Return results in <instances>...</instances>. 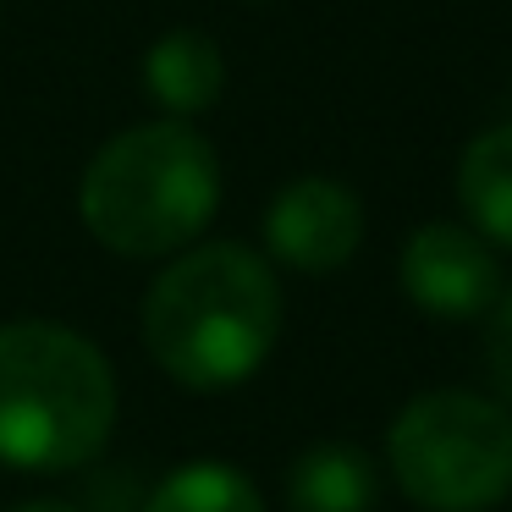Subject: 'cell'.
<instances>
[{"label": "cell", "instance_id": "9c48e42d", "mask_svg": "<svg viewBox=\"0 0 512 512\" xmlns=\"http://www.w3.org/2000/svg\"><path fill=\"white\" fill-rule=\"evenodd\" d=\"M457 199L485 243L512 248V127H490L463 149Z\"/></svg>", "mask_w": 512, "mask_h": 512}, {"label": "cell", "instance_id": "30bf717a", "mask_svg": "<svg viewBox=\"0 0 512 512\" xmlns=\"http://www.w3.org/2000/svg\"><path fill=\"white\" fill-rule=\"evenodd\" d=\"M144 512H265V501L232 463H182L155 485Z\"/></svg>", "mask_w": 512, "mask_h": 512}, {"label": "cell", "instance_id": "8992f818", "mask_svg": "<svg viewBox=\"0 0 512 512\" xmlns=\"http://www.w3.org/2000/svg\"><path fill=\"white\" fill-rule=\"evenodd\" d=\"M265 243L281 265L303 270V276L342 270L364 243V204L336 177H298L270 199Z\"/></svg>", "mask_w": 512, "mask_h": 512}, {"label": "cell", "instance_id": "3957f363", "mask_svg": "<svg viewBox=\"0 0 512 512\" xmlns=\"http://www.w3.org/2000/svg\"><path fill=\"white\" fill-rule=\"evenodd\" d=\"M116 424V375L83 331L56 320L0 325V463L28 474L94 463Z\"/></svg>", "mask_w": 512, "mask_h": 512}, {"label": "cell", "instance_id": "6da1fadb", "mask_svg": "<svg viewBox=\"0 0 512 512\" xmlns=\"http://www.w3.org/2000/svg\"><path fill=\"white\" fill-rule=\"evenodd\" d=\"M281 336L276 270L243 243L177 254L144 298V347L177 386H243Z\"/></svg>", "mask_w": 512, "mask_h": 512}, {"label": "cell", "instance_id": "8fae6325", "mask_svg": "<svg viewBox=\"0 0 512 512\" xmlns=\"http://www.w3.org/2000/svg\"><path fill=\"white\" fill-rule=\"evenodd\" d=\"M485 364L496 380V402L512 413V292L490 303V331H485Z\"/></svg>", "mask_w": 512, "mask_h": 512}, {"label": "cell", "instance_id": "7a4b0ae2", "mask_svg": "<svg viewBox=\"0 0 512 512\" xmlns=\"http://www.w3.org/2000/svg\"><path fill=\"white\" fill-rule=\"evenodd\" d=\"M221 204V160L188 122H138L89 160L78 210L94 243L122 259H160L188 248Z\"/></svg>", "mask_w": 512, "mask_h": 512}, {"label": "cell", "instance_id": "ba28073f", "mask_svg": "<svg viewBox=\"0 0 512 512\" xmlns=\"http://www.w3.org/2000/svg\"><path fill=\"white\" fill-rule=\"evenodd\" d=\"M375 496H380L375 463L347 441L309 446L287 474L292 512H369Z\"/></svg>", "mask_w": 512, "mask_h": 512}, {"label": "cell", "instance_id": "52a82bcc", "mask_svg": "<svg viewBox=\"0 0 512 512\" xmlns=\"http://www.w3.org/2000/svg\"><path fill=\"white\" fill-rule=\"evenodd\" d=\"M144 89L155 94V105L177 122L204 116L226 89V56L204 28H171L149 45L144 56Z\"/></svg>", "mask_w": 512, "mask_h": 512}, {"label": "cell", "instance_id": "277c9868", "mask_svg": "<svg viewBox=\"0 0 512 512\" xmlns=\"http://www.w3.org/2000/svg\"><path fill=\"white\" fill-rule=\"evenodd\" d=\"M391 474L424 512H490L512 496V413L479 391H424L391 424Z\"/></svg>", "mask_w": 512, "mask_h": 512}, {"label": "cell", "instance_id": "7c38bea8", "mask_svg": "<svg viewBox=\"0 0 512 512\" xmlns=\"http://www.w3.org/2000/svg\"><path fill=\"white\" fill-rule=\"evenodd\" d=\"M12 512H78V507H61V501H28V507H12Z\"/></svg>", "mask_w": 512, "mask_h": 512}, {"label": "cell", "instance_id": "5b68a950", "mask_svg": "<svg viewBox=\"0 0 512 512\" xmlns=\"http://www.w3.org/2000/svg\"><path fill=\"white\" fill-rule=\"evenodd\" d=\"M402 292L435 320H474L501 298V265L479 232L430 221L402 243Z\"/></svg>", "mask_w": 512, "mask_h": 512}]
</instances>
